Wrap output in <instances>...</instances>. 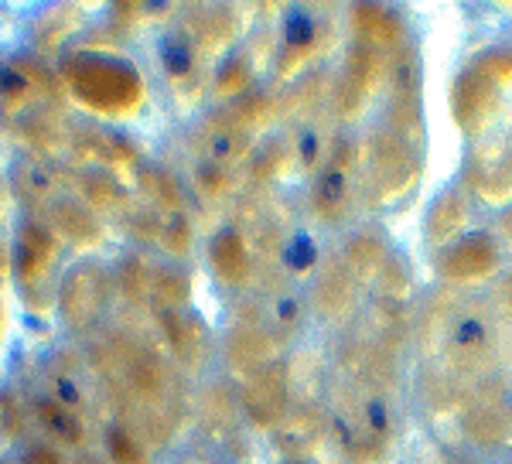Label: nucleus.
Returning <instances> with one entry per match:
<instances>
[{"label": "nucleus", "instance_id": "obj_33", "mask_svg": "<svg viewBox=\"0 0 512 464\" xmlns=\"http://www.w3.org/2000/svg\"><path fill=\"white\" fill-rule=\"evenodd\" d=\"M72 28H76V11H72V7H55V11H48L45 21H41L38 45L45 48V52H55L59 41L69 35Z\"/></svg>", "mask_w": 512, "mask_h": 464}, {"label": "nucleus", "instance_id": "obj_45", "mask_svg": "<svg viewBox=\"0 0 512 464\" xmlns=\"http://www.w3.org/2000/svg\"><path fill=\"white\" fill-rule=\"evenodd\" d=\"M164 65H168V72L171 76H185L188 72V52H185V41H168V45H164Z\"/></svg>", "mask_w": 512, "mask_h": 464}, {"label": "nucleus", "instance_id": "obj_39", "mask_svg": "<svg viewBox=\"0 0 512 464\" xmlns=\"http://www.w3.org/2000/svg\"><path fill=\"white\" fill-rule=\"evenodd\" d=\"M246 86H250V62H246V58H233V62L219 72V93L222 96L243 93Z\"/></svg>", "mask_w": 512, "mask_h": 464}, {"label": "nucleus", "instance_id": "obj_31", "mask_svg": "<svg viewBox=\"0 0 512 464\" xmlns=\"http://www.w3.org/2000/svg\"><path fill=\"white\" fill-rule=\"evenodd\" d=\"M209 154L212 161H236V157H243L246 151H250V140H246L239 130H229L222 127V123H212V134H209Z\"/></svg>", "mask_w": 512, "mask_h": 464}, {"label": "nucleus", "instance_id": "obj_23", "mask_svg": "<svg viewBox=\"0 0 512 464\" xmlns=\"http://www.w3.org/2000/svg\"><path fill=\"white\" fill-rule=\"evenodd\" d=\"M512 430V413L506 406H482V410L468 413L465 420V434L472 437L475 444H485V447H495L509 437Z\"/></svg>", "mask_w": 512, "mask_h": 464}, {"label": "nucleus", "instance_id": "obj_21", "mask_svg": "<svg viewBox=\"0 0 512 464\" xmlns=\"http://www.w3.org/2000/svg\"><path fill=\"white\" fill-rule=\"evenodd\" d=\"M38 413V424L55 437V441L69 444V447H79L86 441V427H82V417L76 410H69L65 403L59 400H38L35 406Z\"/></svg>", "mask_w": 512, "mask_h": 464}, {"label": "nucleus", "instance_id": "obj_8", "mask_svg": "<svg viewBox=\"0 0 512 464\" xmlns=\"http://www.w3.org/2000/svg\"><path fill=\"white\" fill-rule=\"evenodd\" d=\"M495 86L482 72H468L454 86V120L465 134H478L495 113Z\"/></svg>", "mask_w": 512, "mask_h": 464}, {"label": "nucleus", "instance_id": "obj_7", "mask_svg": "<svg viewBox=\"0 0 512 464\" xmlns=\"http://www.w3.org/2000/svg\"><path fill=\"white\" fill-rule=\"evenodd\" d=\"M379 76H383V52L359 41L349 55V65H345L342 86H338V113L345 120H355V116L366 110V103L373 99L379 86Z\"/></svg>", "mask_w": 512, "mask_h": 464}, {"label": "nucleus", "instance_id": "obj_22", "mask_svg": "<svg viewBox=\"0 0 512 464\" xmlns=\"http://www.w3.org/2000/svg\"><path fill=\"white\" fill-rule=\"evenodd\" d=\"M465 215H468V205H465V195L461 192H448L434 202L431 215H427V239L431 243H448V239L465 226Z\"/></svg>", "mask_w": 512, "mask_h": 464}, {"label": "nucleus", "instance_id": "obj_16", "mask_svg": "<svg viewBox=\"0 0 512 464\" xmlns=\"http://www.w3.org/2000/svg\"><path fill=\"white\" fill-rule=\"evenodd\" d=\"M18 134L28 140L35 151H59L69 140V120L62 116V110H31L18 120Z\"/></svg>", "mask_w": 512, "mask_h": 464}, {"label": "nucleus", "instance_id": "obj_17", "mask_svg": "<svg viewBox=\"0 0 512 464\" xmlns=\"http://www.w3.org/2000/svg\"><path fill=\"white\" fill-rule=\"evenodd\" d=\"M164 331H168L171 345H175L178 359L188 369H198L205 359V328L198 318H178V314H164L161 318Z\"/></svg>", "mask_w": 512, "mask_h": 464}, {"label": "nucleus", "instance_id": "obj_11", "mask_svg": "<svg viewBox=\"0 0 512 464\" xmlns=\"http://www.w3.org/2000/svg\"><path fill=\"white\" fill-rule=\"evenodd\" d=\"M349 171H352V147L342 144L315 185V212L325 222H338L345 209H349Z\"/></svg>", "mask_w": 512, "mask_h": 464}, {"label": "nucleus", "instance_id": "obj_50", "mask_svg": "<svg viewBox=\"0 0 512 464\" xmlns=\"http://www.w3.org/2000/svg\"><path fill=\"white\" fill-rule=\"evenodd\" d=\"M79 464H99V461H93V458H82Z\"/></svg>", "mask_w": 512, "mask_h": 464}, {"label": "nucleus", "instance_id": "obj_1", "mask_svg": "<svg viewBox=\"0 0 512 464\" xmlns=\"http://www.w3.org/2000/svg\"><path fill=\"white\" fill-rule=\"evenodd\" d=\"M99 372H103L110 393L120 403H134L140 410H147L154 434H161L158 417H164V424L171 430V424H175V383H171L168 369L151 348L113 335L99 348Z\"/></svg>", "mask_w": 512, "mask_h": 464}, {"label": "nucleus", "instance_id": "obj_38", "mask_svg": "<svg viewBox=\"0 0 512 464\" xmlns=\"http://www.w3.org/2000/svg\"><path fill=\"white\" fill-rule=\"evenodd\" d=\"M161 239H164V250H168L171 256H185L188 250H192V226H188L185 215H175V219L164 226Z\"/></svg>", "mask_w": 512, "mask_h": 464}, {"label": "nucleus", "instance_id": "obj_35", "mask_svg": "<svg viewBox=\"0 0 512 464\" xmlns=\"http://www.w3.org/2000/svg\"><path fill=\"white\" fill-rule=\"evenodd\" d=\"M233 424H236L233 396H229L226 389H212L209 400H205V427H209L212 434H226V430H233Z\"/></svg>", "mask_w": 512, "mask_h": 464}, {"label": "nucleus", "instance_id": "obj_30", "mask_svg": "<svg viewBox=\"0 0 512 464\" xmlns=\"http://www.w3.org/2000/svg\"><path fill=\"white\" fill-rule=\"evenodd\" d=\"M267 116H270V99L267 96H246V99H239L233 110L222 113L216 123H222V127L239 130V134H243V130L260 127Z\"/></svg>", "mask_w": 512, "mask_h": 464}, {"label": "nucleus", "instance_id": "obj_15", "mask_svg": "<svg viewBox=\"0 0 512 464\" xmlns=\"http://www.w3.org/2000/svg\"><path fill=\"white\" fill-rule=\"evenodd\" d=\"M209 260H212V270L219 273L222 284H246L250 277V256H246V243L236 229H222L209 246Z\"/></svg>", "mask_w": 512, "mask_h": 464}, {"label": "nucleus", "instance_id": "obj_13", "mask_svg": "<svg viewBox=\"0 0 512 464\" xmlns=\"http://www.w3.org/2000/svg\"><path fill=\"white\" fill-rule=\"evenodd\" d=\"M274 352H277L274 338L263 335V331H256V328H236L226 342L229 366H233V372H243V376H256V372L267 369L270 359H274Z\"/></svg>", "mask_w": 512, "mask_h": 464}, {"label": "nucleus", "instance_id": "obj_49", "mask_svg": "<svg viewBox=\"0 0 512 464\" xmlns=\"http://www.w3.org/2000/svg\"><path fill=\"white\" fill-rule=\"evenodd\" d=\"M506 232H509V236H512V215H509V219H506Z\"/></svg>", "mask_w": 512, "mask_h": 464}, {"label": "nucleus", "instance_id": "obj_46", "mask_svg": "<svg viewBox=\"0 0 512 464\" xmlns=\"http://www.w3.org/2000/svg\"><path fill=\"white\" fill-rule=\"evenodd\" d=\"M21 464H62V458H59V454H55L52 451V447H31V451L28 454H24V461Z\"/></svg>", "mask_w": 512, "mask_h": 464}, {"label": "nucleus", "instance_id": "obj_4", "mask_svg": "<svg viewBox=\"0 0 512 464\" xmlns=\"http://www.w3.org/2000/svg\"><path fill=\"white\" fill-rule=\"evenodd\" d=\"M106 301H110V273L99 263L86 260L79 267H72L59 284V311L65 325L72 331H86L96 325V318L103 314Z\"/></svg>", "mask_w": 512, "mask_h": 464}, {"label": "nucleus", "instance_id": "obj_47", "mask_svg": "<svg viewBox=\"0 0 512 464\" xmlns=\"http://www.w3.org/2000/svg\"><path fill=\"white\" fill-rule=\"evenodd\" d=\"M14 420H18V410L11 406V396H4V400H0V427H4V434H14V430H18Z\"/></svg>", "mask_w": 512, "mask_h": 464}, {"label": "nucleus", "instance_id": "obj_5", "mask_svg": "<svg viewBox=\"0 0 512 464\" xmlns=\"http://www.w3.org/2000/svg\"><path fill=\"white\" fill-rule=\"evenodd\" d=\"M414 178V157H410L407 140L379 134L369 144V192L373 198H393Z\"/></svg>", "mask_w": 512, "mask_h": 464}, {"label": "nucleus", "instance_id": "obj_19", "mask_svg": "<svg viewBox=\"0 0 512 464\" xmlns=\"http://www.w3.org/2000/svg\"><path fill=\"white\" fill-rule=\"evenodd\" d=\"M352 21H355V31H359L362 45H373L383 52L386 45H396L400 41V21L393 18L390 11H383V7H355L352 11Z\"/></svg>", "mask_w": 512, "mask_h": 464}, {"label": "nucleus", "instance_id": "obj_34", "mask_svg": "<svg viewBox=\"0 0 512 464\" xmlns=\"http://www.w3.org/2000/svg\"><path fill=\"white\" fill-rule=\"evenodd\" d=\"M485 342H489V325H485L482 318H475V314H465V318H458V325L451 331V345L458 348V352H482Z\"/></svg>", "mask_w": 512, "mask_h": 464}, {"label": "nucleus", "instance_id": "obj_37", "mask_svg": "<svg viewBox=\"0 0 512 464\" xmlns=\"http://www.w3.org/2000/svg\"><path fill=\"white\" fill-rule=\"evenodd\" d=\"M120 284H123V290H127V297L134 304L144 301V294L151 290V273H147V267H144V260H140V256H127V260H123Z\"/></svg>", "mask_w": 512, "mask_h": 464}, {"label": "nucleus", "instance_id": "obj_48", "mask_svg": "<svg viewBox=\"0 0 512 464\" xmlns=\"http://www.w3.org/2000/svg\"><path fill=\"white\" fill-rule=\"evenodd\" d=\"M506 301H509V311H512V280L506 284Z\"/></svg>", "mask_w": 512, "mask_h": 464}, {"label": "nucleus", "instance_id": "obj_28", "mask_svg": "<svg viewBox=\"0 0 512 464\" xmlns=\"http://www.w3.org/2000/svg\"><path fill=\"white\" fill-rule=\"evenodd\" d=\"M321 437V413L315 406H304V410H294L291 417H284V427H280V444L294 447V451H304Z\"/></svg>", "mask_w": 512, "mask_h": 464}, {"label": "nucleus", "instance_id": "obj_40", "mask_svg": "<svg viewBox=\"0 0 512 464\" xmlns=\"http://www.w3.org/2000/svg\"><path fill=\"white\" fill-rule=\"evenodd\" d=\"M14 62L21 65L24 72H28V79L35 82V86L41 89V93H48V96H59L62 93V86H59V79L48 72V65L41 62V58H14Z\"/></svg>", "mask_w": 512, "mask_h": 464}, {"label": "nucleus", "instance_id": "obj_9", "mask_svg": "<svg viewBox=\"0 0 512 464\" xmlns=\"http://www.w3.org/2000/svg\"><path fill=\"white\" fill-rule=\"evenodd\" d=\"M48 222L65 243L79 246V250H89V246H96L103 239V226H99L96 212L86 202H76L69 195H59L55 202H48Z\"/></svg>", "mask_w": 512, "mask_h": 464}, {"label": "nucleus", "instance_id": "obj_43", "mask_svg": "<svg viewBox=\"0 0 512 464\" xmlns=\"http://www.w3.org/2000/svg\"><path fill=\"white\" fill-rule=\"evenodd\" d=\"M482 72L492 82H512V52H495L489 58H482Z\"/></svg>", "mask_w": 512, "mask_h": 464}, {"label": "nucleus", "instance_id": "obj_44", "mask_svg": "<svg viewBox=\"0 0 512 464\" xmlns=\"http://www.w3.org/2000/svg\"><path fill=\"white\" fill-rule=\"evenodd\" d=\"M287 157H291V154H287L284 144H270L267 154L256 161V174H260V178H263V174H277L287 164Z\"/></svg>", "mask_w": 512, "mask_h": 464}, {"label": "nucleus", "instance_id": "obj_14", "mask_svg": "<svg viewBox=\"0 0 512 464\" xmlns=\"http://www.w3.org/2000/svg\"><path fill=\"white\" fill-rule=\"evenodd\" d=\"M76 147H79L82 161H99V164H106V168H130V164H137L134 144H127V140L117 134L93 130V127L76 130Z\"/></svg>", "mask_w": 512, "mask_h": 464}, {"label": "nucleus", "instance_id": "obj_12", "mask_svg": "<svg viewBox=\"0 0 512 464\" xmlns=\"http://www.w3.org/2000/svg\"><path fill=\"white\" fill-rule=\"evenodd\" d=\"M355 304V284H352V273L349 267H342V263H328L325 270H321L318 284H315V308L321 318L328 321H342L345 314L352 311Z\"/></svg>", "mask_w": 512, "mask_h": 464}, {"label": "nucleus", "instance_id": "obj_29", "mask_svg": "<svg viewBox=\"0 0 512 464\" xmlns=\"http://www.w3.org/2000/svg\"><path fill=\"white\" fill-rule=\"evenodd\" d=\"M151 294L164 311H178L192 297V280L185 270H158L151 273Z\"/></svg>", "mask_w": 512, "mask_h": 464}, {"label": "nucleus", "instance_id": "obj_10", "mask_svg": "<svg viewBox=\"0 0 512 464\" xmlns=\"http://www.w3.org/2000/svg\"><path fill=\"white\" fill-rule=\"evenodd\" d=\"M495 267H499V250H495V243L489 236L461 239V243L444 253V260H441V273L448 280H458V284L489 277Z\"/></svg>", "mask_w": 512, "mask_h": 464}, {"label": "nucleus", "instance_id": "obj_6", "mask_svg": "<svg viewBox=\"0 0 512 464\" xmlns=\"http://www.w3.org/2000/svg\"><path fill=\"white\" fill-rule=\"evenodd\" d=\"M287 366L284 362H270L263 372L246 379L243 393V410L256 427H277L287 417Z\"/></svg>", "mask_w": 512, "mask_h": 464}, {"label": "nucleus", "instance_id": "obj_42", "mask_svg": "<svg viewBox=\"0 0 512 464\" xmlns=\"http://www.w3.org/2000/svg\"><path fill=\"white\" fill-rule=\"evenodd\" d=\"M198 185H202V192L205 195H226L229 192V171L222 168V164L216 161H209L202 171H198Z\"/></svg>", "mask_w": 512, "mask_h": 464}, {"label": "nucleus", "instance_id": "obj_27", "mask_svg": "<svg viewBox=\"0 0 512 464\" xmlns=\"http://www.w3.org/2000/svg\"><path fill=\"white\" fill-rule=\"evenodd\" d=\"M35 82L28 79V72L18 62L0 65V116H14L35 93Z\"/></svg>", "mask_w": 512, "mask_h": 464}, {"label": "nucleus", "instance_id": "obj_41", "mask_svg": "<svg viewBox=\"0 0 512 464\" xmlns=\"http://www.w3.org/2000/svg\"><path fill=\"white\" fill-rule=\"evenodd\" d=\"M127 232L130 236H137L140 243H151V239L161 236V226H158V215H154L151 209H134L127 215Z\"/></svg>", "mask_w": 512, "mask_h": 464}, {"label": "nucleus", "instance_id": "obj_2", "mask_svg": "<svg viewBox=\"0 0 512 464\" xmlns=\"http://www.w3.org/2000/svg\"><path fill=\"white\" fill-rule=\"evenodd\" d=\"M62 76L82 106L103 116H134L144 103V79L123 58L79 52L62 62Z\"/></svg>", "mask_w": 512, "mask_h": 464}, {"label": "nucleus", "instance_id": "obj_25", "mask_svg": "<svg viewBox=\"0 0 512 464\" xmlns=\"http://www.w3.org/2000/svg\"><path fill=\"white\" fill-rule=\"evenodd\" d=\"M468 178L489 198H506L512 192V154L506 147H499V161H492V154L485 151V168H472Z\"/></svg>", "mask_w": 512, "mask_h": 464}, {"label": "nucleus", "instance_id": "obj_20", "mask_svg": "<svg viewBox=\"0 0 512 464\" xmlns=\"http://www.w3.org/2000/svg\"><path fill=\"white\" fill-rule=\"evenodd\" d=\"M192 35L198 38V48L205 55H216L226 41H233L236 35V14L226 7H212V11H195L192 14Z\"/></svg>", "mask_w": 512, "mask_h": 464}, {"label": "nucleus", "instance_id": "obj_36", "mask_svg": "<svg viewBox=\"0 0 512 464\" xmlns=\"http://www.w3.org/2000/svg\"><path fill=\"white\" fill-rule=\"evenodd\" d=\"M106 447H110L113 464H147L144 447H140L137 437L130 434V430H123V427L110 430V437H106Z\"/></svg>", "mask_w": 512, "mask_h": 464}, {"label": "nucleus", "instance_id": "obj_3", "mask_svg": "<svg viewBox=\"0 0 512 464\" xmlns=\"http://www.w3.org/2000/svg\"><path fill=\"white\" fill-rule=\"evenodd\" d=\"M55 260H59V243L41 226L38 219L21 222L18 229V256H14V273H18L21 294L31 311H45L52 304L48 294V273H52Z\"/></svg>", "mask_w": 512, "mask_h": 464}, {"label": "nucleus", "instance_id": "obj_18", "mask_svg": "<svg viewBox=\"0 0 512 464\" xmlns=\"http://www.w3.org/2000/svg\"><path fill=\"white\" fill-rule=\"evenodd\" d=\"M59 171L52 164H38V161H24L14 168V185H18V198H24L28 205L35 202H55L59 192Z\"/></svg>", "mask_w": 512, "mask_h": 464}, {"label": "nucleus", "instance_id": "obj_24", "mask_svg": "<svg viewBox=\"0 0 512 464\" xmlns=\"http://www.w3.org/2000/svg\"><path fill=\"white\" fill-rule=\"evenodd\" d=\"M79 192H82V198H86L89 209H99V212H117L127 205V192H123V185H117L106 171H82L79 174Z\"/></svg>", "mask_w": 512, "mask_h": 464}, {"label": "nucleus", "instance_id": "obj_32", "mask_svg": "<svg viewBox=\"0 0 512 464\" xmlns=\"http://www.w3.org/2000/svg\"><path fill=\"white\" fill-rule=\"evenodd\" d=\"M140 185H144L147 195H151L158 205H164V209H181V188L164 168L140 171Z\"/></svg>", "mask_w": 512, "mask_h": 464}, {"label": "nucleus", "instance_id": "obj_26", "mask_svg": "<svg viewBox=\"0 0 512 464\" xmlns=\"http://www.w3.org/2000/svg\"><path fill=\"white\" fill-rule=\"evenodd\" d=\"M345 267L355 280H373L383 270V243L376 236H366V232L352 236L345 243Z\"/></svg>", "mask_w": 512, "mask_h": 464}]
</instances>
